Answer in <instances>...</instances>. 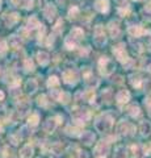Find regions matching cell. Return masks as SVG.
I'll return each instance as SVG.
<instances>
[{"label":"cell","instance_id":"2e32d148","mask_svg":"<svg viewBox=\"0 0 151 158\" xmlns=\"http://www.w3.org/2000/svg\"><path fill=\"white\" fill-rule=\"evenodd\" d=\"M139 132L143 137H147L151 135V123L150 121H142L139 125Z\"/></svg>","mask_w":151,"mask_h":158},{"label":"cell","instance_id":"7dc6e473","mask_svg":"<svg viewBox=\"0 0 151 158\" xmlns=\"http://www.w3.org/2000/svg\"><path fill=\"white\" fill-rule=\"evenodd\" d=\"M134 2H139V0H134Z\"/></svg>","mask_w":151,"mask_h":158},{"label":"cell","instance_id":"4dcf8cb0","mask_svg":"<svg viewBox=\"0 0 151 158\" xmlns=\"http://www.w3.org/2000/svg\"><path fill=\"white\" fill-rule=\"evenodd\" d=\"M38 121H40V116L37 115V113H33V115L29 117V125H32V127H36L38 124Z\"/></svg>","mask_w":151,"mask_h":158},{"label":"cell","instance_id":"ffe728a7","mask_svg":"<svg viewBox=\"0 0 151 158\" xmlns=\"http://www.w3.org/2000/svg\"><path fill=\"white\" fill-rule=\"evenodd\" d=\"M13 6H17V7H22V8H32L33 7V0H9Z\"/></svg>","mask_w":151,"mask_h":158},{"label":"cell","instance_id":"4316f807","mask_svg":"<svg viewBox=\"0 0 151 158\" xmlns=\"http://www.w3.org/2000/svg\"><path fill=\"white\" fill-rule=\"evenodd\" d=\"M40 21L34 17V16H32L30 19L28 20V29H36V28H40Z\"/></svg>","mask_w":151,"mask_h":158},{"label":"cell","instance_id":"9c48e42d","mask_svg":"<svg viewBox=\"0 0 151 158\" xmlns=\"http://www.w3.org/2000/svg\"><path fill=\"white\" fill-rule=\"evenodd\" d=\"M116 100L118 104H126L130 100V92L128 90H121L117 92L116 95Z\"/></svg>","mask_w":151,"mask_h":158},{"label":"cell","instance_id":"6da1fadb","mask_svg":"<svg viewBox=\"0 0 151 158\" xmlns=\"http://www.w3.org/2000/svg\"><path fill=\"white\" fill-rule=\"evenodd\" d=\"M113 127V118H112L110 115L105 113V115H101L97 120L95 121V128L99 132L104 133V132H109Z\"/></svg>","mask_w":151,"mask_h":158},{"label":"cell","instance_id":"d4e9b609","mask_svg":"<svg viewBox=\"0 0 151 158\" xmlns=\"http://www.w3.org/2000/svg\"><path fill=\"white\" fill-rule=\"evenodd\" d=\"M128 113L131 116V117H138L139 116V113H141V108H139V106L138 104H133V106H130L129 108H128Z\"/></svg>","mask_w":151,"mask_h":158},{"label":"cell","instance_id":"60d3db41","mask_svg":"<svg viewBox=\"0 0 151 158\" xmlns=\"http://www.w3.org/2000/svg\"><path fill=\"white\" fill-rule=\"evenodd\" d=\"M145 45L147 46L149 49L151 48V34H149V36H147V38H146V42H145Z\"/></svg>","mask_w":151,"mask_h":158},{"label":"cell","instance_id":"f1b7e54d","mask_svg":"<svg viewBox=\"0 0 151 158\" xmlns=\"http://www.w3.org/2000/svg\"><path fill=\"white\" fill-rule=\"evenodd\" d=\"M58 85H59V79H58L55 75H53V77L49 78V81H47V87L53 88L54 86H58Z\"/></svg>","mask_w":151,"mask_h":158},{"label":"cell","instance_id":"7402d4cb","mask_svg":"<svg viewBox=\"0 0 151 158\" xmlns=\"http://www.w3.org/2000/svg\"><path fill=\"white\" fill-rule=\"evenodd\" d=\"M37 87H38V83H37L36 79H29V81L25 83V90L28 94H34Z\"/></svg>","mask_w":151,"mask_h":158},{"label":"cell","instance_id":"44dd1931","mask_svg":"<svg viewBox=\"0 0 151 158\" xmlns=\"http://www.w3.org/2000/svg\"><path fill=\"white\" fill-rule=\"evenodd\" d=\"M113 158H128V149L125 146H117L113 153Z\"/></svg>","mask_w":151,"mask_h":158},{"label":"cell","instance_id":"9a60e30c","mask_svg":"<svg viewBox=\"0 0 151 158\" xmlns=\"http://www.w3.org/2000/svg\"><path fill=\"white\" fill-rule=\"evenodd\" d=\"M129 81H130V85L133 87H135V88H141L143 85V79L141 78L139 74H133V75H130Z\"/></svg>","mask_w":151,"mask_h":158},{"label":"cell","instance_id":"1f68e13d","mask_svg":"<svg viewBox=\"0 0 151 158\" xmlns=\"http://www.w3.org/2000/svg\"><path fill=\"white\" fill-rule=\"evenodd\" d=\"M70 34H72V36L76 37L77 40H80V38L83 37V34H84V33H83V31H81L80 28H74V29H72V31L70 32Z\"/></svg>","mask_w":151,"mask_h":158},{"label":"cell","instance_id":"4fadbf2b","mask_svg":"<svg viewBox=\"0 0 151 158\" xmlns=\"http://www.w3.org/2000/svg\"><path fill=\"white\" fill-rule=\"evenodd\" d=\"M77 42H79V40L76 37H74L72 34H69L65 40V46L69 49V50H72V49H75L77 46Z\"/></svg>","mask_w":151,"mask_h":158},{"label":"cell","instance_id":"ab89813d","mask_svg":"<svg viewBox=\"0 0 151 158\" xmlns=\"http://www.w3.org/2000/svg\"><path fill=\"white\" fill-rule=\"evenodd\" d=\"M76 158H89V156H88V153L87 152H79Z\"/></svg>","mask_w":151,"mask_h":158},{"label":"cell","instance_id":"8992f818","mask_svg":"<svg viewBox=\"0 0 151 158\" xmlns=\"http://www.w3.org/2000/svg\"><path fill=\"white\" fill-rule=\"evenodd\" d=\"M63 82L67 83V85H75L77 82V73L72 69H67V70L63 71Z\"/></svg>","mask_w":151,"mask_h":158},{"label":"cell","instance_id":"d6986e66","mask_svg":"<svg viewBox=\"0 0 151 158\" xmlns=\"http://www.w3.org/2000/svg\"><path fill=\"white\" fill-rule=\"evenodd\" d=\"M37 59H38V62H40L41 66H46L47 63L50 62V56H49V53H46V52H38Z\"/></svg>","mask_w":151,"mask_h":158},{"label":"cell","instance_id":"d590c367","mask_svg":"<svg viewBox=\"0 0 151 158\" xmlns=\"http://www.w3.org/2000/svg\"><path fill=\"white\" fill-rule=\"evenodd\" d=\"M38 104L42 106V107H46L47 106V102H46V96L45 95H41L38 98Z\"/></svg>","mask_w":151,"mask_h":158},{"label":"cell","instance_id":"d6a6232c","mask_svg":"<svg viewBox=\"0 0 151 158\" xmlns=\"http://www.w3.org/2000/svg\"><path fill=\"white\" fill-rule=\"evenodd\" d=\"M9 44L13 46V48H17V46H20V37H17V36H12L11 38H9Z\"/></svg>","mask_w":151,"mask_h":158},{"label":"cell","instance_id":"52a82bcc","mask_svg":"<svg viewBox=\"0 0 151 158\" xmlns=\"http://www.w3.org/2000/svg\"><path fill=\"white\" fill-rule=\"evenodd\" d=\"M131 131H133V125L126 120L120 121L118 125H117V132H118L120 135H129V132H131Z\"/></svg>","mask_w":151,"mask_h":158},{"label":"cell","instance_id":"30bf717a","mask_svg":"<svg viewBox=\"0 0 151 158\" xmlns=\"http://www.w3.org/2000/svg\"><path fill=\"white\" fill-rule=\"evenodd\" d=\"M57 15V9L54 6H51V4H47V6L45 7V9H43V16L46 17L47 21H53Z\"/></svg>","mask_w":151,"mask_h":158},{"label":"cell","instance_id":"836d02e7","mask_svg":"<svg viewBox=\"0 0 151 158\" xmlns=\"http://www.w3.org/2000/svg\"><path fill=\"white\" fill-rule=\"evenodd\" d=\"M77 13H79V8H77V7H72L70 9V12H69V17L70 19H75L77 16Z\"/></svg>","mask_w":151,"mask_h":158},{"label":"cell","instance_id":"b9f144b4","mask_svg":"<svg viewBox=\"0 0 151 158\" xmlns=\"http://www.w3.org/2000/svg\"><path fill=\"white\" fill-rule=\"evenodd\" d=\"M114 2L118 4V6H121V7H125L126 6V0H114Z\"/></svg>","mask_w":151,"mask_h":158},{"label":"cell","instance_id":"e0dca14e","mask_svg":"<svg viewBox=\"0 0 151 158\" xmlns=\"http://www.w3.org/2000/svg\"><path fill=\"white\" fill-rule=\"evenodd\" d=\"M128 33L130 34L131 37H141L145 32H143V29H142L141 25H131L128 29Z\"/></svg>","mask_w":151,"mask_h":158},{"label":"cell","instance_id":"5b68a950","mask_svg":"<svg viewBox=\"0 0 151 158\" xmlns=\"http://www.w3.org/2000/svg\"><path fill=\"white\" fill-rule=\"evenodd\" d=\"M112 52H113V54L116 56V58L118 59L121 63H124V65H128V63L130 62L129 56H128V53H126L124 45H117V46H114Z\"/></svg>","mask_w":151,"mask_h":158},{"label":"cell","instance_id":"5bb4252c","mask_svg":"<svg viewBox=\"0 0 151 158\" xmlns=\"http://www.w3.org/2000/svg\"><path fill=\"white\" fill-rule=\"evenodd\" d=\"M80 138H81V142L84 145H87V146H89V145H92L95 142V135L92 132H84L83 135L80 136Z\"/></svg>","mask_w":151,"mask_h":158},{"label":"cell","instance_id":"7a4b0ae2","mask_svg":"<svg viewBox=\"0 0 151 158\" xmlns=\"http://www.w3.org/2000/svg\"><path fill=\"white\" fill-rule=\"evenodd\" d=\"M114 69H116L114 62L112 61L110 58H108V57L100 58V61H99V71H100L101 75H104V77L110 75V74H113Z\"/></svg>","mask_w":151,"mask_h":158},{"label":"cell","instance_id":"3957f363","mask_svg":"<svg viewBox=\"0 0 151 158\" xmlns=\"http://www.w3.org/2000/svg\"><path fill=\"white\" fill-rule=\"evenodd\" d=\"M71 115H72V118H74L76 123H79V124H84V123L88 121L89 117H91L89 111L85 110V108H75Z\"/></svg>","mask_w":151,"mask_h":158},{"label":"cell","instance_id":"c3c4849f","mask_svg":"<svg viewBox=\"0 0 151 158\" xmlns=\"http://www.w3.org/2000/svg\"><path fill=\"white\" fill-rule=\"evenodd\" d=\"M100 158H104V157H100Z\"/></svg>","mask_w":151,"mask_h":158},{"label":"cell","instance_id":"f6af8a7d","mask_svg":"<svg viewBox=\"0 0 151 158\" xmlns=\"http://www.w3.org/2000/svg\"><path fill=\"white\" fill-rule=\"evenodd\" d=\"M58 2H59V3H65V0H58Z\"/></svg>","mask_w":151,"mask_h":158},{"label":"cell","instance_id":"ee69618b","mask_svg":"<svg viewBox=\"0 0 151 158\" xmlns=\"http://www.w3.org/2000/svg\"><path fill=\"white\" fill-rule=\"evenodd\" d=\"M4 99V94H3V91H0V100H3Z\"/></svg>","mask_w":151,"mask_h":158},{"label":"cell","instance_id":"f35d334b","mask_svg":"<svg viewBox=\"0 0 151 158\" xmlns=\"http://www.w3.org/2000/svg\"><path fill=\"white\" fill-rule=\"evenodd\" d=\"M143 86H145V91L151 92V81H143Z\"/></svg>","mask_w":151,"mask_h":158},{"label":"cell","instance_id":"bcb514c9","mask_svg":"<svg viewBox=\"0 0 151 158\" xmlns=\"http://www.w3.org/2000/svg\"><path fill=\"white\" fill-rule=\"evenodd\" d=\"M0 133H2V128H0Z\"/></svg>","mask_w":151,"mask_h":158},{"label":"cell","instance_id":"484cf974","mask_svg":"<svg viewBox=\"0 0 151 158\" xmlns=\"http://www.w3.org/2000/svg\"><path fill=\"white\" fill-rule=\"evenodd\" d=\"M29 110H30V104L28 102L20 103V106H18V113H20V116H24Z\"/></svg>","mask_w":151,"mask_h":158},{"label":"cell","instance_id":"ac0fdd59","mask_svg":"<svg viewBox=\"0 0 151 158\" xmlns=\"http://www.w3.org/2000/svg\"><path fill=\"white\" fill-rule=\"evenodd\" d=\"M55 127H57V121H55V118H47V120H46L45 123H43V131H45L46 133H51V132H54Z\"/></svg>","mask_w":151,"mask_h":158},{"label":"cell","instance_id":"7bdbcfd3","mask_svg":"<svg viewBox=\"0 0 151 158\" xmlns=\"http://www.w3.org/2000/svg\"><path fill=\"white\" fill-rule=\"evenodd\" d=\"M129 13V8L126 7L125 9H120V15H122V16H125V15H128Z\"/></svg>","mask_w":151,"mask_h":158},{"label":"cell","instance_id":"7c38bea8","mask_svg":"<svg viewBox=\"0 0 151 158\" xmlns=\"http://www.w3.org/2000/svg\"><path fill=\"white\" fill-rule=\"evenodd\" d=\"M95 8L101 13H106L109 11V0H96Z\"/></svg>","mask_w":151,"mask_h":158},{"label":"cell","instance_id":"ba28073f","mask_svg":"<svg viewBox=\"0 0 151 158\" xmlns=\"http://www.w3.org/2000/svg\"><path fill=\"white\" fill-rule=\"evenodd\" d=\"M95 153L97 156H105L109 153V144L106 141H100L95 148Z\"/></svg>","mask_w":151,"mask_h":158},{"label":"cell","instance_id":"277c9868","mask_svg":"<svg viewBox=\"0 0 151 158\" xmlns=\"http://www.w3.org/2000/svg\"><path fill=\"white\" fill-rule=\"evenodd\" d=\"M93 44L97 48H103L106 44V37L104 33V29L101 28V25H97L95 29V34H93Z\"/></svg>","mask_w":151,"mask_h":158},{"label":"cell","instance_id":"8d00e7d4","mask_svg":"<svg viewBox=\"0 0 151 158\" xmlns=\"http://www.w3.org/2000/svg\"><path fill=\"white\" fill-rule=\"evenodd\" d=\"M145 106H146V108H147V112H149V115L151 116V98L145 99Z\"/></svg>","mask_w":151,"mask_h":158},{"label":"cell","instance_id":"e575fe53","mask_svg":"<svg viewBox=\"0 0 151 158\" xmlns=\"http://www.w3.org/2000/svg\"><path fill=\"white\" fill-rule=\"evenodd\" d=\"M143 153L146 156H151V142H147V144L143 146Z\"/></svg>","mask_w":151,"mask_h":158},{"label":"cell","instance_id":"603a6c76","mask_svg":"<svg viewBox=\"0 0 151 158\" xmlns=\"http://www.w3.org/2000/svg\"><path fill=\"white\" fill-rule=\"evenodd\" d=\"M33 146L30 145H25V146H22V149L20 150V157L21 158H32L33 156Z\"/></svg>","mask_w":151,"mask_h":158},{"label":"cell","instance_id":"cb8c5ba5","mask_svg":"<svg viewBox=\"0 0 151 158\" xmlns=\"http://www.w3.org/2000/svg\"><path fill=\"white\" fill-rule=\"evenodd\" d=\"M4 20H6V24H7V27H9V28H11L12 25H14V24L17 23V20H18V15H16V13L6 15V16H4Z\"/></svg>","mask_w":151,"mask_h":158},{"label":"cell","instance_id":"8fae6325","mask_svg":"<svg viewBox=\"0 0 151 158\" xmlns=\"http://www.w3.org/2000/svg\"><path fill=\"white\" fill-rule=\"evenodd\" d=\"M109 33H110V36L113 37V38H117V37H120V34H121V28H120V24L117 23V21H110L109 23Z\"/></svg>","mask_w":151,"mask_h":158},{"label":"cell","instance_id":"74e56055","mask_svg":"<svg viewBox=\"0 0 151 158\" xmlns=\"http://www.w3.org/2000/svg\"><path fill=\"white\" fill-rule=\"evenodd\" d=\"M7 52V42L6 41H0V54Z\"/></svg>","mask_w":151,"mask_h":158},{"label":"cell","instance_id":"83f0119b","mask_svg":"<svg viewBox=\"0 0 151 158\" xmlns=\"http://www.w3.org/2000/svg\"><path fill=\"white\" fill-rule=\"evenodd\" d=\"M24 69H25V71H33L34 70V65H33V61L30 58H26L25 61H24Z\"/></svg>","mask_w":151,"mask_h":158},{"label":"cell","instance_id":"f546056e","mask_svg":"<svg viewBox=\"0 0 151 158\" xmlns=\"http://www.w3.org/2000/svg\"><path fill=\"white\" fill-rule=\"evenodd\" d=\"M50 95H51V98L54 99V100H59L61 102V99H62V91H59V90H50Z\"/></svg>","mask_w":151,"mask_h":158}]
</instances>
